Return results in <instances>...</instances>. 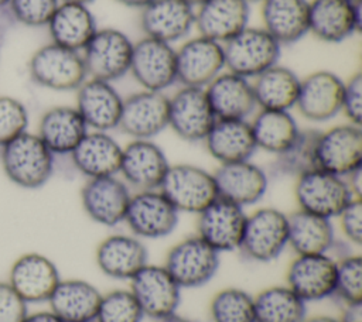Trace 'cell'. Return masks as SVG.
<instances>
[{
	"label": "cell",
	"mask_w": 362,
	"mask_h": 322,
	"mask_svg": "<svg viewBox=\"0 0 362 322\" xmlns=\"http://www.w3.org/2000/svg\"><path fill=\"white\" fill-rule=\"evenodd\" d=\"M195 24V10L182 0H153L140 13L144 37L167 44L184 38Z\"/></svg>",
	"instance_id": "cell-26"
},
{
	"label": "cell",
	"mask_w": 362,
	"mask_h": 322,
	"mask_svg": "<svg viewBox=\"0 0 362 322\" xmlns=\"http://www.w3.org/2000/svg\"><path fill=\"white\" fill-rule=\"evenodd\" d=\"M92 322H96V321H92Z\"/></svg>",
	"instance_id": "cell-58"
},
{
	"label": "cell",
	"mask_w": 362,
	"mask_h": 322,
	"mask_svg": "<svg viewBox=\"0 0 362 322\" xmlns=\"http://www.w3.org/2000/svg\"><path fill=\"white\" fill-rule=\"evenodd\" d=\"M61 3H76V4H85L88 6L89 3H92L93 0H59Z\"/></svg>",
	"instance_id": "cell-53"
},
{
	"label": "cell",
	"mask_w": 362,
	"mask_h": 322,
	"mask_svg": "<svg viewBox=\"0 0 362 322\" xmlns=\"http://www.w3.org/2000/svg\"><path fill=\"white\" fill-rule=\"evenodd\" d=\"M6 3H8V0H0V6H3V4H6Z\"/></svg>",
	"instance_id": "cell-55"
},
{
	"label": "cell",
	"mask_w": 362,
	"mask_h": 322,
	"mask_svg": "<svg viewBox=\"0 0 362 322\" xmlns=\"http://www.w3.org/2000/svg\"><path fill=\"white\" fill-rule=\"evenodd\" d=\"M24 322H64L59 316H57L51 309L49 311H40L34 314H28Z\"/></svg>",
	"instance_id": "cell-49"
},
{
	"label": "cell",
	"mask_w": 362,
	"mask_h": 322,
	"mask_svg": "<svg viewBox=\"0 0 362 322\" xmlns=\"http://www.w3.org/2000/svg\"><path fill=\"white\" fill-rule=\"evenodd\" d=\"M168 127V96L157 90H139L123 99L117 129L132 138L151 140Z\"/></svg>",
	"instance_id": "cell-19"
},
{
	"label": "cell",
	"mask_w": 362,
	"mask_h": 322,
	"mask_svg": "<svg viewBox=\"0 0 362 322\" xmlns=\"http://www.w3.org/2000/svg\"><path fill=\"white\" fill-rule=\"evenodd\" d=\"M317 165L320 169L346 177L362 168V129L345 123L320 131L317 140Z\"/></svg>",
	"instance_id": "cell-15"
},
{
	"label": "cell",
	"mask_w": 362,
	"mask_h": 322,
	"mask_svg": "<svg viewBox=\"0 0 362 322\" xmlns=\"http://www.w3.org/2000/svg\"><path fill=\"white\" fill-rule=\"evenodd\" d=\"M341 113L345 114L348 123L361 126L362 123V73L356 72L344 82Z\"/></svg>",
	"instance_id": "cell-45"
},
{
	"label": "cell",
	"mask_w": 362,
	"mask_h": 322,
	"mask_svg": "<svg viewBox=\"0 0 362 322\" xmlns=\"http://www.w3.org/2000/svg\"><path fill=\"white\" fill-rule=\"evenodd\" d=\"M263 27L280 45L298 41L308 34L307 0H263Z\"/></svg>",
	"instance_id": "cell-34"
},
{
	"label": "cell",
	"mask_w": 362,
	"mask_h": 322,
	"mask_svg": "<svg viewBox=\"0 0 362 322\" xmlns=\"http://www.w3.org/2000/svg\"><path fill=\"white\" fill-rule=\"evenodd\" d=\"M157 322H192V321L188 319V318H185V316H181V315H178V314L175 312V314H173V315H170V316H165V318H163V319H158Z\"/></svg>",
	"instance_id": "cell-52"
},
{
	"label": "cell",
	"mask_w": 362,
	"mask_h": 322,
	"mask_svg": "<svg viewBox=\"0 0 362 322\" xmlns=\"http://www.w3.org/2000/svg\"><path fill=\"white\" fill-rule=\"evenodd\" d=\"M28 72L37 85L52 90H76L88 79L81 52L54 42L31 55Z\"/></svg>",
	"instance_id": "cell-7"
},
{
	"label": "cell",
	"mask_w": 362,
	"mask_h": 322,
	"mask_svg": "<svg viewBox=\"0 0 362 322\" xmlns=\"http://www.w3.org/2000/svg\"><path fill=\"white\" fill-rule=\"evenodd\" d=\"M256 148L279 155L297 138L300 127L290 110L260 109L250 121Z\"/></svg>",
	"instance_id": "cell-37"
},
{
	"label": "cell",
	"mask_w": 362,
	"mask_h": 322,
	"mask_svg": "<svg viewBox=\"0 0 362 322\" xmlns=\"http://www.w3.org/2000/svg\"><path fill=\"white\" fill-rule=\"evenodd\" d=\"M168 167V158L158 144L148 138H132L122 150L119 174L136 191L158 189Z\"/></svg>",
	"instance_id": "cell-16"
},
{
	"label": "cell",
	"mask_w": 362,
	"mask_h": 322,
	"mask_svg": "<svg viewBox=\"0 0 362 322\" xmlns=\"http://www.w3.org/2000/svg\"><path fill=\"white\" fill-rule=\"evenodd\" d=\"M318 130L305 129L301 130L294 143L281 154L276 155V171L280 174L298 177L307 171L317 169V140Z\"/></svg>",
	"instance_id": "cell-40"
},
{
	"label": "cell",
	"mask_w": 362,
	"mask_h": 322,
	"mask_svg": "<svg viewBox=\"0 0 362 322\" xmlns=\"http://www.w3.org/2000/svg\"><path fill=\"white\" fill-rule=\"evenodd\" d=\"M362 25V1L311 0L308 1V32L324 42L337 44Z\"/></svg>",
	"instance_id": "cell-18"
},
{
	"label": "cell",
	"mask_w": 362,
	"mask_h": 322,
	"mask_svg": "<svg viewBox=\"0 0 362 322\" xmlns=\"http://www.w3.org/2000/svg\"><path fill=\"white\" fill-rule=\"evenodd\" d=\"M204 89L216 119H247L257 107L250 79L233 72H221Z\"/></svg>",
	"instance_id": "cell-29"
},
{
	"label": "cell",
	"mask_w": 362,
	"mask_h": 322,
	"mask_svg": "<svg viewBox=\"0 0 362 322\" xmlns=\"http://www.w3.org/2000/svg\"><path fill=\"white\" fill-rule=\"evenodd\" d=\"M339 322H362V301L344 304Z\"/></svg>",
	"instance_id": "cell-48"
},
{
	"label": "cell",
	"mask_w": 362,
	"mask_h": 322,
	"mask_svg": "<svg viewBox=\"0 0 362 322\" xmlns=\"http://www.w3.org/2000/svg\"><path fill=\"white\" fill-rule=\"evenodd\" d=\"M212 174L218 196L242 208L257 203L267 191V174L250 160L219 164Z\"/></svg>",
	"instance_id": "cell-23"
},
{
	"label": "cell",
	"mask_w": 362,
	"mask_h": 322,
	"mask_svg": "<svg viewBox=\"0 0 362 322\" xmlns=\"http://www.w3.org/2000/svg\"><path fill=\"white\" fill-rule=\"evenodd\" d=\"M116 1H119L120 4H123V6H127V7L143 8V7H146L148 3H151L153 0H116Z\"/></svg>",
	"instance_id": "cell-50"
},
{
	"label": "cell",
	"mask_w": 362,
	"mask_h": 322,
	"mask_svg": "<svg viewBox=\"0 0 362 322\" xmlns=\"http://www.w3.org/2000/svg\"><path fill=\"white\" fill-rule=\"evenodd\" d=\"M250 10L245 0H205L195 11L199 35L225 44L247 27Z\"/></svg>",
	"instance_id": "cell-28"
},
{
	"label": "cell",
	"mask_w": 362,
	"mask_h": 322,
	"mask_svg": "<svg viewBox=\"0 0 362 322\" xmlns=\"http://www.w3.org/2000/svg\"><path fill=\"white\" fill-rule=\"evenodd\" d=\"M178 212H202L218 198L214 174L194 164H170L158 188Z\"/></svg>",
	"instance_id": "cell-5"
},
{
	"label": "cell",
	"mask_w": 362,
	"mask_h": 322,
	"mask_svg": "<svg viewBox=\"0 0 362 322\" xmlns=\"http://www.w3.org/2000/svg\"><path fill=\"white\" fill-rule=\"evenodd\" d=\"M122 150L109 131L89 130L69 155L74 167L89 179L117 175Z\"/></svg>",
	"instance_id": "cell-27"
},
{
	"label": "cell",
	"mask_w": 362,
	"mask_h": 322,
	"mask_svg": "<svg viewBox=\"0 0 362 322\" xmlns=\"http://www.w3.org/2000/svg\"><path fill=\"white\" fill-rule=\"evenodd\" d=\"M129 72L143 89L163 92L177 80L175 49L171 44L143 37L133 42Z\"/></svg>",
	"instance_id": "cell-13"
},
{
	"label": "cell",
	"mask_w": 362,
	"mask_h": 322,
	"mask_svg": "<svg viewBox=\"0 0 362 322\" xmlns=\"http://www.w3.org/2000/svg\"><path fill=\"white\" fill-rule=\"evenodd\" d=\"M129 282L144 316L158 321L177 312L182 288L163 264L147 263Z\"/></svg>",
	"instance_id": "cell-10"
},
{
	"label": "cell",
	"mask_w": 362,
	"mask_h": 322,
	"mask_svg": "<svg viewBox=\"0 0 362 322\" xmlns=\"http://www.w3.org/2000/svg\"><path fill=\"white\" fill-rule=\"evenodd\" d=\"M123 97L112 82L88 78L76 89V110L89 130L110 131L117 129Z\"/></svg>",
	"instance_id": "cell-24"
},
{
	"label": "cell",
	"mask_w": 362,
	"mask_h": 322,
	"mask_svg": "<svg viewBox=\"0 0 362 322\" xmlns=\"http://www.w3.org/2000/svg\"><path fill=\"white\" fill-rule=\"evenodd\" d=\"M288 242L296 254L329 253L335 244V230L331 219L297 209L287 215Z\"/></svg>",
	"instance_id": "cell-35"
},
{
	"label": "cell",
	"mask_w": 362,
	"mask_h": 322,
	"mask_svg": "<svg viewBox=\"0 0 362 322\" xmlns=\"http://www.w3.org/2000/svg\"><path fill=\"white\" fill-rule=\"evenodd\" d=\"M339 227L344 237L355 244L361 246L362 243V199L354 198L349 203L338 213Z\"/></svg>",
	"instance_id": "cell-46"
},
{
	"label": "cell",
	"mask_w": 362,
	"mask_h": 322,
	"mask_svg": "<svg viewBox=\"0 0 362 322\" xmlns=\"http://www.w3.org/2000/svg\"><path fill=\"white\" fill-rule=\"evenodd\" d=\"M215 120L204 88L182 86L168 97V127L185 141H204Z\"/></svg>",
	"instance_id": "cell-11"
},
{
	"label": "cell",
	"mask_w": 362,
	"mask_h": 322,
	"mask_svg": "<svg viewBox=\"0 0 362 322\" xmlns=\"http://www.w3.org/2000/svg\"><path fill=\"white\" fill-rule=\"evenodd\" d=\"M256 106L269 110H290L296 106L300 78L287 66L273 65L253 78Z\"/></svg>",
	"instance_id": "cell-36"
},
{
	"label": "cell",
	"mask_w": 362,
	"mask_h": 322,
	"mask_svg": "<svg viewBox=\"0 0 362 322\" xmlns=\"http://www.w3.org/2000/svg\"><path fill=\"white\" fill-rule=\"evenodd\" d=\"M223 45L225 68L247 79L277 64L281 45L264 30L246 27Z\"/></svg>",
	"instance_id": "cell-4"
},
{
	"label": "cell",
	"mask_w": 362,
	"mask_h": 322,
	"mask_svg": "<svg viewBox=\"0 0 362 322\" xmlns=\"http://www.w3.org/2000/svg\"><path fill=\"white\" fill-rule=\"evenodd\" d=\"M102 292L82 278L59 280L48 298L51 311L64 322H92L96 319Z\"/></svg>",
	"instance_id": "cell-31"
},
{
	"label": "cell",
	"mask_w": 362,
	"mask_h": 322,
	"mask_svg": "<svg viewBox=\"0 0 362 322\" xmlns=\"http://www.w3.org/2000/svg\"><path fill=\"white\" fill-rule=\"evenodd\" d=\"M288 242V217L277 208L264 206L246 215L239 251L250 261L276 260Z\"/></svg>",
	"instance_id": "cell-2"
},
{
	"label": "cell",
	"mask_w": 362,
	"mask_h": 322,
	"mask_svg": "<svg viewBox=\"0 0 362 322\" xmlns=\"http://www.w3.org/2000/svg\"><path fill=\"white\" fill-rule=\"evenodd\" d=\"M351 1H362V0H351Z\"/></svg>",
	"instance_id": "cell-57"
},
{
	"label": "cell",
	"mask_w": 362,
	"mask_h": 322,
	"mask_svg": "<svg viewBox=\"0 0 362 322\" xmlns=\"http://www.w3.org/2000/svg\"><path fill=\"white\" fill-rule=\"evenodd\" d=\"M28 124L25 106L10 96H0V147L24 133Z\"/></svg>",
	"instance_id": "cell-43"
},
{
	"label": "cell",
	"mask_w": 362,
	"mask_h": 322,
	"mask_svg": "<svg viewBox=\"0 0 362 322\" xmlns=\"http://www.w3.org/2000/svg\"><path fill=\"white\" fill-rule=\"evenodd\" d=\"M8 284L28 302L48 301L61 280L55 263L40 253L20 256L10 268Z\"/></svg>",
	"instance_id": "cell-25"
},
{
	"label": "cell",
	"mask_w": 362,
	"mask_h": 322,
	"mask_svg": "<svg viewBox=\"0 0 362 322\" xmlns=\"http://www.w3.org/2000/svg\"><path fill=\"white\" fill-rule=\"evenodd\" d=\"M27 302L4 281H0V322H24Z\"/></svg>",
	"instance_id": "cell-47"
},
{
	"label": "cell",
	"mask_w": 362,
	"mask_h": 322,
	"mask_svg": "<svg viewBox=\"0 0 362 322\" xmlns=\"http://www.w3.org/2000/svg\"><path fill=\"white\" fill-rule=\"evenodd\" d=\"M182 1H185L187 4H189V6H199V4H202L205 0H182Z\"/></svg>",
	"instance_id": "cell-54"
},
{
	"label": "cell",
	"mask_w": 362,
	"mask_h": 322,
	"mask_svg": "<svg viewBox=\"0 0 362 322\" xmlns=\"http://www.w3.org/2000/svg\"><path fill=\"white\" fill-rule=\"evenodd\" d=\"M337 260L329 254H296L286 271L288 285L305 304L334 297Z\"/></svg>",
	"instance_id": "cell-12"
},
{
	"label": "cell",
	"mask_w": 362,
	"mask_h": 322,
	"mask_svg": "<svg viewBox=\"0 0 362 322\" xmlns=\"http://www.w3.org/2000/svg\"><path fill=\"white\" fill-rule=\"evenodd\" d=\"M47 27L54 44L78 52H82L98 30L88 6L76 3H59Z\"/></svg>",
	"instance_id": "cell-32"
},
{
	"label": "cell",
	"mask_w": 362,
	"mask_h": 322,
	"mask_svg": "<svg viewBox=\"0 0 362 322\" xmlns=\"http://www.w3.org/2000/svg\"><path fill=\"white\" fill-rule=\"evenodd\" d=\"M11 13L17 21L28 27L47 25L59 0H8Z\"/></svg>",
	"instance_id": "cell-44"
},
{
	"label": "cell",
	"mask_w": 362,
	"mask_h": 322,
	"mask_svg": "<svg viewBox=\"0 0 362 322\" xmlns=\"http://www.w3.org/2000/svg\"><path fill=\"white\" fill-rule=\"evenodd\" d=\"M132 192L117 175L89 178L81 189V203L90 220L113 227L124 222Z\"/></svg>",
	"instance_id": "cell-17"
},
{
	"label": "cell",
	"mask_w": 362,
	"mask_h": 322,
	"mask_svg": "<svg viewBox=\"0 0 362 322\" xmlns=\"http://www.w3.org/2000/svg\"><path fill=\"white\" fill-rule=\"evenodd\" d=\"M294 198L300 210L332 219L356 196L345 177L317 168L296 177Z\"/></svg>",
	"instance_id": "cell-3"
},
{
	"label": "cell",
	"mask_w": 362,
	"mask_h": 322,
	"mask_svg": "<svg viewBox=\"0 0 362 322\" xmlns=\"http://www.w3.org/2000/svg\"><path fill=\"white\" fill-rule=\"evenodd\" d=\"M133 42L120 30L98 28L81 55L88 78L113 82L130 69Z\"/></svg>",
	"instance_id": "cell-8"
},
{
	"label": "cell",
	"mask_w": 362,
	"mask_h": 322,
	"mask_svg": "<svg viewBox=\"0 0 362 322\" xmlns=\"http://www.w3.org/2000/svg\"><path fill=\"white\" fill-rule=\"evenodd\" d=\"M246 3H252V1H263V0H245Z\"/></svg>",
	"instance_id": "cell-56"
},
{
	"label": "cell",
	"mask_w": 362,
	"mask_h": 322,
	"mask_svg": "<svg viewBox=\"0 0 362 322\" xmlns=\"http://www.w3.org/2000/svg\"><path fill=\"white\" fill-rule=\"evenodd\" d=\"M212 322H256L253 295L239 287H225L209 302Z\"/></svg>",
	"instance_id": "cell-39"
},
{
	"label": "cell",
	"mask_w": 362,
	"mask_h": 322,
	"mask_svg": "<svg viewBox=\"0 0 362 322\" xmlns=\"http://www.w3.org/2000/svg\"><path fill=\"white\" fill-rule=\"evenodd\" d=\"M88 131L75 106H55L41 116L37 136L52 154H71Z\"/></svg>",
	"instance_id": "cell-33"
},
{
	"label": "cell",
	"mask_w": 362,
	"mask_h": 322,
	"mask_svg": "<svg viewBox=\"0 0 362 322\" xmlns=\"http://www.w3.org/2000/svg\"><path fill=\"white\" fill-rule=\"evenodd\" d=\"M180 212L160 189L132 193L124 222L139 239H161L174 232Z\"/></svg>",
	"instance_id": "cell-9"
},
{
	"label": "cell",
	"mask_w": 362,
	"mask_h": 322,
	"mask_svg": "<svg viewBox=\"0 0 362 322\" xmlns=\"http://www.w3.org/2000/svg\"><path fill=\"white\" fill-rule=\"evenodd\" d=\"M95 261L106 277L130 281L148 263V251L137 236L132 233H113L99 242Z\"/></svg>",
	"instance_id": "cell-22"
},
{
	"label": "cell",
	"mask_w": 362,
	"mask_h": 322,
	"mask_svg": "<svg viewBox=\"0 0 362 322\" xmlns=\"http://www.w3.org/2000/svg\"><path fill=\"white\" fill-rule=\"evenodd\" d=\"M246 215L245 208L218 196L197 215V234L219 254L239 250Z\"/></svg>",
	"instance_id": "cell-14"
},
{
	"label": "cell",
	"mask_w": 362,
	"mask_h": 322,
	"mask_svg": "<svg viewBox=\"0 0 362 322\" xmlns=\"http://www.w3.org/2000/svg\"><path fill=\"white\" fill-rule=\"evenodd\" d=\"M256 322H304L305 302L286 284L270 285L253 295Z\"/></svg>",
	"instance_id": "cell-38"
},
{
	"label": "cell",
	"mask_w": 362,
	"mask_h": 322,
	"mask_svg": "<svg viewBox=\"0 0 362 322\" xmlns=\"http://www.w3.org/2000/svg\"><path fill=\"white\" fill-rule=\"evenodd\" d=\"M219 263L221 254L195 233L171 246L163 266L181 288H198L215 277Z\"/></svg>",
	"instance_id": "cell-6"
},
{
	"label": "cell",
	"mask_w": 362,
	"mask_h": 322,
	"mask_svg": "<svg viewBox=\"0 0 362 322\" xmlns=\"http://www.w3.org/2000/svg\"><path fill=\"white\" fill-rule=\"evenodd\" d=\"M344 80L331 71H315L300 79L296 106L310 121H328L341 113Z\"/></svg>",
	"instance_id": "cell-21"
},
{
	"label": "cell",
	"mask_w": 362,
	"mask_h": 322,
	"mask_svg": "<svg viewBox=\"0 0 362 322\" xmlns=\"http://www.w3.org/2000/svg\"><path fill=\"white\" fill-rule=\"evenodd\" d=\"M334 297L342 304L362 301V258L359 254H346L337 260Z\"/></svg>",
	"instance_id": "cell-42"
},
{
	"label": "cell",
	"mask_w": 362,
	"mask_h": 322,
	"mask_svg": "<svg viewBox=\"0 0 362 322\" xmlns=\"http://www.w3.org/2000/svg\"><path fill=\"white\" fill-rule=\"evenodd\" d=\"M0 157L6 177L21 188H41L52 175L54 154L37 134H18L1 147Z\"/></svg>",
	"instance_id": "cell-1"
},
{
	"label": "cell",
	"mask_w": 362,
	"mask_h": 322,
	"mask_svg": "<svg viewBox=\"0 0 362 322\" xmlns=\"http://www.w3.org/2000/svg\"><path fill=\"white\" fill-rule=\"evenodd\" d=\"M177 80L182 86L205 88L225 69L223 45L198 35L175 49Z\"/></svg>",
	"instance_id": "cell-20"
},
{
	"label": "cell",
	"mask_w": 362,
	"mask_h": 322,
	"mask_svg": "<svg viewBox=\"0 0 362 322\" xmlns=\"http://www.w3.org/2000/svg\"><path fill=\"white\" fill-rule=\"evenodd\" d=\"M204 143L219 164L250 160L257 150L247 119H216Z\"/></svg>",
	"instance_id": "cell-30"
},
{
	"label": "cell",
	"mask_w": 362,
	"mask_h": 322,
	"mask_svg": "<svg viewBox=\"0 0 362 322\" xmlns=\"http://www.w3.org/2000/svg\"><path fill=\"white\" fill-rule=\"evenodd\" d=\"M304 322H339L338 318L329 316V315H315L311 318H305Z\"/></svg>",
	"instance_id": "cell-51"
},
{
	"label": "cell",
	"mask_w": 362,
	"mask_h": 322,
	"mask_svg": "<svg viewBox=\"0 0 362 322\" xmlns=\"http://www.w3.org/2000/svg\"><path fill=\"white\" fill-rule=\"evenodd\" d=\"M144 314L130 288H116L102 294L96 322H141Z\"/></svg>",
	"instance_id": "cell-41"
}]
</instances>
